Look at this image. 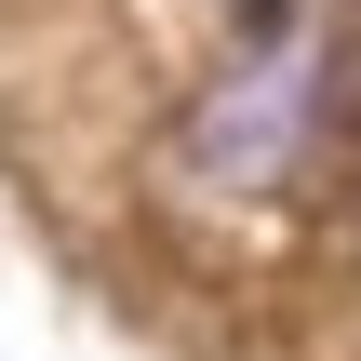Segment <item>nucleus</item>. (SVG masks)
Returning a JSON list of instances; mask_svg holds the SVG:
<instances>
[{"label":"nucleus","mask_w":361,"mask_h":361,"mask_svg":"<svg viewBox=\"0 0 361 361\" xmlns=\"http://www.w3.org/2000/svg\"><path fill=\"white\" fill-rule=\"evenodd\" d=\"M281 134H295V67H241V80L201 107V161H214V174H228V161H241V174H268V161H281Z\"/></svg>","instance_id":"f257e3e1"}]
</instances>
